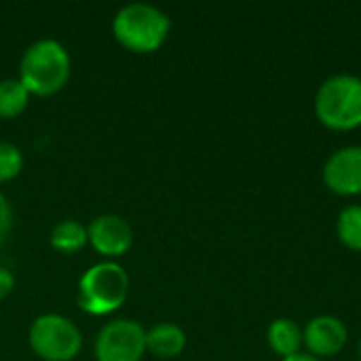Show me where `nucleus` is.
<instances>
[{
    "mask_svg": "<svg viewBox=\"0 0 361 361\" xmlns=\"http://www.w3.org/2000/svg\"><path fill=\"white\" fill-rule=\"evenodd\" d=\"M23 169V154L21 150L11 144L0 140V182H11L15 180Z\"/></svg>",
    "mask_w": 361,
    "mask_h": 361,
    "instance_id": "obj_15",
    "label": "nucleus"
},
{
    "mask_svg": "<svg viewBox=\"0 0 361 361\" xmlns=\"http://www.w3.org/2000/svg\"><path fill=\"white\" fill-rule=\"evenodd\" d=\"M186 349V332L176 324H157L146 330V351L159 360H173Z\"/></svg>",
    "mask_w": 361,
    "mask_h": 361,
    "instance_id": "obj_10",
    "label": "nucleus"
},
{
    "mask_svg": "<svg viewBox=\"0 0 361 361\" xmlns=\"http://www.w3.org/2000/svg\"><path fill=\"white\" fill-rule=\"evenodd\" d=\"M89 243L104 258H121L133 245V228L131 224L114 214H104L91 220L87 226Z\"/></svg>",
    "mask_w": 361,
    "mask_h": 361,
    "instance_id": "obj_7",
    "label": "nucleus"
},
{
    "mask_svg": "<svg viewBox=\"0 0 361 361\" xmlns=\"http://www.w3.org/2000/svg\"><path fill=\"white\" fill-rule=\"evenodd\" d=\"M336 233L345 247L361 252V205H349L341 212Z\"/></svg>",
    "mask_w": 361,
    "mask_h": 361,
    "instance_id": "obj_14",
    "label": "nucleus"
},
{
    "mask_svg": "<svg viewBox=\"0 0 361 361\" xmlns=\"http://www.w3.org/2000/svg\"><path fill=\"white\" fill-rule=\"evenodd\" d=\"M97 361H140L146 353V330L133 319L108 322L95 338Z\"/></svg>",
    "mask_w": 361,
    "mask_h": 361,
    "instance_id": "obj_6",
    "label": "nucleus"
},
{
    "mask_svg": "<svg viewBox=\"0 0 361 361\" xmlns=\"http://www.w3.org/2000/svg\"><path fill=\"white\" fill-rule=\"evenodd\" d=\"M360 360H361V343H360Z\"/></svg>",
    "mask_w": 361,
    "mask_h": 361,
    "instance_id": "obj_19",
    "label": "nucleus"
},
{
    "mask_svg": "<svg viewBox=\"0 0 361 361\" xmlns=\"http://www.w3.org/2000/svg\"><path fill=\"white\" fill-rule=\"evenodd\" d=\"M72 74V59L68 49L53 40L42 38L30 44L19 61V80L30 95L47 97L59 93Z\"/></svg>",
    "mask_w": 361,
    "mask_h": 361,
    "instance_id": "obj_1",
    "label": "nucleus"
},
{
    "mask_svg": "<svg viewBox=\"0 0 361 361\" xmlns=\"http://www.w3.org/2000/svg\"><path fill=\"white\" fill-rule=\"evenodd\" d=\"M30 104V91L19 78L0 80V118H17Z\"/></svg>",
    "mask_w": 361,
    "mask_h": 361,
    "instance_id": "obj_13",
    "label": "nucleus"
},
{
    "mask_svg": "<svg viewBox=\"0 0 361 361\" xmlns=\"http://www.w3.org/2000/svg\"><path fill=\"white\" fill-rule=\"evenodd\" d=\"M171 30V19L159 6L133 2L123 6L112 19V34L121 47L131 53L159 51Z\"/></svg>",
    "mask_w": 361,
    "mask_h": 361,
    "instance_id": "obj_2",
    "label": "nucleus"
},
{
    "mask_svg": "<svg viewBox=\"0 0 361 361\" xmlns=\"http://www.w3.org/2000/svg\"><path fill=\"white\" fill-rule=\"evenodd\" d=\"M13 290H15V275L6 267H0V300L6 298Z\"/></svg>",
    "mask_w": 361,
    "mask_h": 361,
    "instance_id": "obj_17",
    "label": "nucleus"
},
{
    "mask_svg": "<svg viewBox=\"0 0 361 361\" xmlns=\"http://www.w3.org/2000/svg\"><path fill=\"white\" fill-rule=\"evenodd\" d=\"M324 184L341 197L361 195V146H345L326 161Z\"/></svg>",
    "mask_w": 361,
    "mask_h": 361,
    "instance_id": "obj_8",
    "label": "nucleus"
},
{
    "mask_svg": "<svg viewBox=\"0 0 361 361\" xmlns=\"http://www.w3.org/2000/svg\"><path fill=\"white\" fill-rule=\"evenodd\" d=\"M347 338H349L347 326L332 315H319L311 319L302 332V343L307 345L309 355L317 360L338 355L345 349Z\"/></svg>",
    "mask_w": 361,
    "mask_h": 361,
    "instance_id": "obj_9",
    "label": "nucleus"
},
{
    "mask_svg": "<svg viewBox=\"0 0 361 361\" xmlns=\"http://www.w3.org/2000/svg\"><path fill=\"white\" fill-rule=\"evenodd\" d=\"M11 228H13V209L8 199L0 192V247L6 243Z\"/></svg>",
    "mask_w": 361,
    "mask_h": 361,
    "instance_id": "obj_16",
    "label": "nucleus"
},
{
    "mask_svg": "<svg viewBox=\"0 0 361 361\" xmlns=\"http://www.w3.org/2000/svg\"><path fill=\"white\" fill-rule=\"evenodd\" d=\"M267 341H269V347L273 349V353H277L283 360L300 353V347L305 345L302 343V330L296 326V322L286 319V317L275 319L269 326Z\"/></svg>",
    "mask_w": 361,
    "mask_h": 361,
    "instance_id": "obj_11",
    "label": "nucleus"
},
{
    "mask_svg": "<svg viewBox=\"0 0 361 361\" xmlns=\"http://www.w3.org/2000/svg\"><path fill=\"white\" fill-rule=\"evenodd\" d=\"M315 116L334 131H351L361 125V78L336 74L322 82L315 95Z\"/></svg>",
    "mask_w": 361,
    "mask_h": 361,
    "instance_id": "obj_4",
    "label": "nucleus"
},
{
    "mask_svg": "<svg viewBox=\"0 0 361 361\" xmlns=\"http://www.w3.org/2000/svg\"><path fill=\"white\" fill-rule=\"evenodd\" d=\"M49 243L53 250L61 252V254H76L80 252L87 243H89V233L87 226L78 220H61L53 226L51 235H49Z\"/></svg>",
    "mask_w": 361,
    "mask_h": 361,
    "instance_id": "obj_12",
    "label": "nucleus"
},
{
    "mask_svg": "<svg viewBox=\"0 0 361 361\" xmlns=\"http://www.w3.org/2000/svg\"><path fill=\"white\" fill-rule=\"evenodd\" d=\"M283 361H319L317 357H313V355H309V353H296V355H292V357H286Z\"/></svg>",
    "mask_w": 361,
    "mask_h": 361,
    "instance_id": "obj_18",
    "label": "nucleus"
},
{
    "mask_svg": "<svg viewBox=\"0 0 361 361\" xmlns=\"http://www.w3.org/2000/svg\"><path fill=\"white\" fill-rule=\"evenodd\" d=\"M27 343L40 360L72 361L82 349V334L72 319L59 313H44L32 322Z\"/></svg>",
    "mask_w": 361,
    "mask_h": 361,
    "instance_id": "obj_5",
    "label": "nucleus"
},
{
    "mask_svg": "<svg viewBox=\"0 0 361 361\" xmlns=\"http://www.w3.org/2000/svg\"><path fill=\"white\" fill-rule=\"evenodd\" d=\"M127 294L129 275L112 260L89 267L78 279V307L89 315H112L125 305Z\"/></svg>",
    "mask_w": 361,
    "mask_h": 361,
    "instance_id": "obj_3",
    "label": "nucleus"
}]
</instances>
